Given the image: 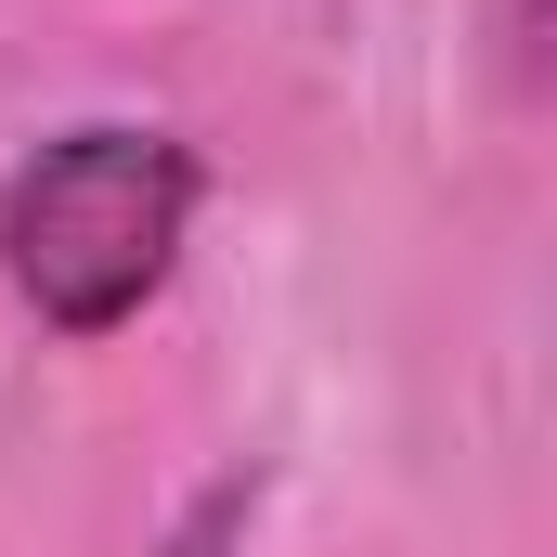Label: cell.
I'll return each mask as SVG.
<instances>
[{
  "label": "cell",
  "mask_w": 557,
  "mask_h": 557,
  "mask_svg": "<svg viewBox=\"0 0 557 557\" xmlns=\"http://www.w3.org/2000/svg\"><path fill=\"white\" fill-rule=\"evenodd\" d=\"M195 156L169 131H65L0 182V273L52 337H104L169 285L195 234Z\"/></svg>",
  "instance_id": "obj_1"
},
{
  "label": "cell",
  "mask_w": 557,
  "mask_h": 557,
  "mask_svg": "<svg viewBox=\"0 0 557 557\" xmlns=\"http://www.w3.org/2000/svg\"><path fill=\"white\" fill-rule=\"evenodd\" d=\"M234 519H247V493H208V506L182 519V545H169V557H221V545H234Z\"/></svg>",
  "instance_id": "obj_3"
},
{
  "label": "cell",
  "mask_w": 557,
  "mask_h": 557,
  "mask_svg": "<svg viewBox=\"0 0 557 557\" xmlns=\"http://www.w3.org/2000/svg\"><path fill=\"white\" fill-rule=\"evenodd\" d=\"M506 65L532 91H557V0H506Z\"/></svg>",
  "instance_id": "obj_2"
}]
</instances>
